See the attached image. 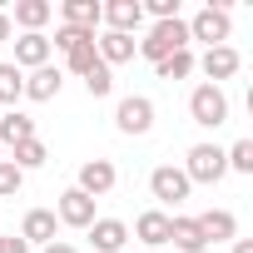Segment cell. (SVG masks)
<instances>
[{"label": "cell", "mask_w": 253, "mask_h": 253, "mask_svg": "<svg viewBox=\"0 0 253 253\" xmlns=\"http://www.w3.org/2000/svg\"><path fill=\"white\" fill-rule=\"evenodd\" d=\"M174 50H189V25H184V20H159V25L139 40V55H144V60H154V65H159V60H169Z\"/></svg>", "instance_id": "obj_1"}, {"label": "cell", "mask_w": 253, "mask_h": 253, "mask_svg": "<svg viewBox=\"0 0 253 253\" xmlns=\"http://www.w3.org/2000/svg\"><path fill=\"white\" fill-rule=\"evenodd\" d=\"M189 114H194V124H204V129H218V124L228 119L223 89H218V84H199V89L189 94Z\"/></svg>", "instance_id": "obj_2"}, {"label": "cell", "mask_w": 253, "mask_h": 253, "mask_svg": "<svg viewBox=\"0 0 253 253\" xmlns=\"http://www.w3.org/2000/svg\"><path fill=\"white\" fill-rule=\"evenodd\" d=\"M223 174H228L223 149H213V144H194L189 149V164H184V179L189 184H218Z\"/></svg>", "instance_id": "obj_3"}, {"label": "cell", "mask_w": 253, "mask_h": 253, "mask_svg": "<svg viewBox=\"0 0 253 253\" xmlns=\"http://www.w3.org/2000/svg\"><path fill=\"white\" fill-rule=\"evenodd\" d=\"M114 124H119L124 134H149V124H154V104H149L144 94L119 99V109H114Z\"/></svg>", "instance_id": "obj_4"}, {"label": "cell", "mask_w": 253, "mask_h": 253, "mask_svg": "<svg viewBox=\"0 0 253 253\" xmlns=\"http://www.w3.org/2000/svg\"><path fill=\"white\" fill-rule=\"evenodd\" d=\"M189 40H209V50L223 45V40H228V10H223V5H204V10L194 15V25H189Z\"/></svg>", "instance_id": "obj_5"}, {"label": "cell", "mask_w": 253, "mask_h": 253, "mask_svg": "<svg viewBox=\"0 0 253 253\" xmlns=\"http://www.w3.org/2000/svg\"><path fill=\"white\" fill-rule=\"evenodd\" d=\"M149 189H154V199H159V204H184L194 184L184 179V169H174V164H159V169L149 174Z\"/></svg>", "instance_id": "obj_6"}, {"label": "cell", "mask_w": 253, "mask_h": 253, "mask_svg": "<svg viewBox=\"0 0 253 253\" xmlns=\"http://www.w3.org/2000/svg\"><path fill=\"white\" fill-rule=\"evenodd\" d=\"M99 20L114 35H134L139 20H144V5H139V0H109V5H99Z\"/></svg>", "instance_id": "obj_7"}, {"label": "cell", "mask_w": 253, "mask_h": 253, "mask_svg": "<svg viewBox=\"0 0 253 253\" xmlns=\"http://www.w3.org/2000/svg\"><path fill=\"white\" fill-rule=\"evenodd\" d=\"M60 223H70V228H89V223H94V199L80 194V189H65V194H60Z\"/></svg>", "instance_id": "obj_8"}, {"label": "cell", "mask_w": 253, "mask_h": 253, "mask_svg": "<svg viewBox=\"0 0 253 253\" xmlns=\"http://www.w3.org/2000/svg\"><path fill=\"white\" fill-rule=\"evenodd\" d=\"M75 189L89 194V199L109 194V189H114V164H109V159H89V164L80 169V184H75Z\"/></svg>", "instance_id": "obj_9"}, {"label": "cell", "mask_w": 253, "mask_h": 253, "mask_svg": "<svg viewBox=\"0 0 253 253\" xmlns=\"http://www.w3.org/2000/svg\"><path fill=\"white\" fill-rule=\"evenodd\" d=\"M124 238H129V228H124L119 218H94V223H89V243H94L99 253H119Z\"/></svg>", "instance_id": "obj_10"}, {"label": "cell", "mask_w": 253, "mask_h": 253, "mask_svg": "<svg viewBox=\"0 0 253 253\" xmlns=\"http://www.w3.org/2000/svg\"><path fill=\"white\" fill-rule=\"evenodd\" d=\"M94 50H99V65H124V60H134V35L104 30V35L94 40Z\"/></svg>", "instance_id": "obj_11"}, {"label": "cell", "mask_w": 253, "mask_h": 253, "mask_svg": "<svg viewBox=\"0 0 253 253\" xmlns=\"http://www.w3.org/2000/svg\"><path fill=\"white\" fill-rule=\"evenodd\" d=\"M25 139H35V119L30 114H20V109H10V114H0V144H25Z\"/></svg>", "instance_id": "obj_12"}, {"label": "cell", "mask_w": 253, "mask_h": 253, "mask_svg": "<svg viewBox=\"0 0 253 253\" xmlns=\"http://www.w3.org/2000/svg\"><path fill=\"white\" fill-rule=\"evenodd\" d=\"M20 65H30V70L50 65V40H45V35H20V40H15V70H20Z\"/></svg>", "instance_id": "obj_13"}, {"label": "cell", "mask_w": 253, "mask_h": 253, "mask_svg": "<svg viewBox=\"0 0 253 253\" xmlns=\"http://www.w3.org/2000/svg\"><path fill=\"white\" fill-rule=\"evenodd\" d=\"M238 65H243V60H238L233 45H213V50L204 55V75H209V80H228V75H238Z\"/></svg>", "instance_id": "obj_14"}, {"label": "cell", "mask_w": 253, "mask_h": 253, "mask_svg": "<svg viewBox=\"0 0 253 253\" xmlns=\"http://www.w3.org/2000/svg\"><path fill=\"white\" fill-rule=\"evenodd\" d=\"M20 238L25 243H55V213L50 209H30L25 223H20Z\"/></svg>", "instance_id": "obj_15"}, {"label": "cell", "mask_w": 253, "mask_h": 253, "mask_svg": "<svg viewBox=\"0 0 253 253\" xmlns=\"http://www.w3.org/2000/svg\"><path fill=\"white\" fill-rule=\"evenodd\" d=\"M194 223H199L204 243H209V238H213V243H223V238H233V233H238V223H233V213H228V209H209V213H204V218H194Z\"/></svg>", "instance_id": "obj_16"}, {"label": "cell", "mask_w": 253, "mask_h": 253, "mask_svg": "<svg viewBox=\"0 0 253 253\" xmlns=\"http://www.w3.org/2000/svg\"><path fill=\"white\" fill-rule=\"evenodd\" d=\"M25 94H30V99H40V104H45V99H55V94H60V70H55V65H40V70H30V80H25Z\"/></svg>", "instance_id": "obj_17"}, {"label": "cell", "mask_w": 253, "mask_h": 253, "mask_svg": "<svg viewBox=\"0 0 253 253\" xmlns=\"http://www.w3.org/2000/svg\"><path fill=\"white\" fill-rule=\"evenodd\" d=\"M169 243H174V248H184V253H204V248H209L194 218H169Z\"/></svg>", "instance_id": "obj_18"}, {"label": "cell", "mask_w": 253, "mask_h": 253, "mask_svg": "<svg viewBox=\"0 0 253 253\" xmlns=\"http://www.w3.org/2000/svg\"><path fill=\"white\" fill-rule=\"evenodd\" d=\"M65 25L94 35V25H99V5H94V0H65Z\"/></svg>", "instance_id": "obj_19"}, {"label": "cell", "mask_w": 253, "mask_h": 253, "mask_svg": "<svg viewBox=\"0 0 253 253\" xmlns=\"http://www.w3.org/2000/svg\"><path fill=\"white\" fill-rule=\"evenodd\" d=\"M55 15V5H50V0H20V5H15V20L30 30V35H40V25Z\"/></svg>", "instance_id": "obj_20"}, {"label": "cell", "mask_w": 253, "mask_h": 253, "mask_svg": "<svg viewBox=\"0 0 253 253\" xmlns=\"http://www.w3.org/2000/svg\"><path fill=\"white\" fill-rule=\"evenodd\" d=\"M134 233H139L144 243H169V213H159V209H149V213H139V223H134Z\"/></svg>", "instance_id": "obj_21"}, {"label": "cell", "mask_w": 253, "mask_h": 253, "mask_svg": "<svg viewBox=\"0 0 253 253\" xmlns=\"http://www.w3.org/2000/svg\"><path fill=\"white\" fill-rule=\"evenodd\" d=\"M65 60H70V70H75V75H89V70L99 65V50H94V35H89V40H80V45H70V50H65Z\"/></svg>", "instance_id": "obj_22"}, {"label": "cell", "mask_w": 253, "mask_h": 253, "mask_svg": "<svg viewBox=\"0 0 253 253\" xmlns=\"http://www.w3.org/2000/svg\"><path fill=\"white\" fill-rule=\"evenodd\" d=\"M45 159H50V154H45V144H40V139H25V144H15V159H10V164L25 174V169H40Z\"/></svg>", "instance_id": "obj_23"}, {"label": "cell", "mask_w": 253, "mask_h": 253, "mask_svg": "<svg viewBox=\"0 0 253 253\" xmlns=\"http://www.w3.org/2000/svg\"><path fill=\"white\" fill-rule=\"evenodd\" d=\"M25 94V75L15 65H0V104H15Z\"/></svg>", "instance_id": "obj_24"}, {"label": "cell", "mask_w": 253, "mask_h": 253, "mask_svg": "<svg viewBox=\"0 0 253 253\" xmlns=\"http://www.w3.org/2000/svg\"><path fill=\"white\" fill-rule=\"evenodd\" d=\"M154 70H159V80H184V75L194 70V55H189V50H174V55H169V60H159Z\"/></svg>", "instance_id": "obj_25"}, {"label": "cell", "mask_w": 253, "mask_h": 253, "mask_svg": "<svg viewBox=\"0 0 253 253\" xmlns=\"http://www.w3.org/2000/svg\"><path fill=\"white\" fill-rule=\"evenodd\" d=\"M223 164H228V169H238V174H253V139H238V144L223 154Z\"/></svg>", "instance_id": "obj_26"}, {"label": "cell", "mask_w": 253, "mask_h": 253, "mask_svg": "<svg viewBox=\"0 0 253 253\" xmlns=\"http://www.w3.org/2000/svg\"><path fill=\"white\" fill-rule=\"evenodd\" d=\"M84 89H89L94 99H104V94L114 89V75H109V65H94V70L84 75Z\"/></svg>", "instance_id": "obj_27"}, {"label": "cell", "mask_w": 253, "mask_h": 253, "mask_svg": "<svg viewBox=\"0 0 253 253\" xmlns=\"http://www.w3.org/2000/svg\"><path fill=\"white\" fill-rule=\"evenodd\" d=\"M20 184H25V174L10 159H0V194H20Z\"/></svg>", "instance_id": "obj_28"}, {"label": "cell", "mask_w": 253, "mask_h": 253, "mask_svg": "<svg viewBox=\"0 0 253 253\" xmlns=\"http://www.w3.org/2000/svg\"><path fill=\"white\" fill-rule=\"evenodd\" d=\"M149 15L154 20H179V0H149Z\"/></svg>", "instance_id": "obj_29"}, {"label": "cell", "mask_w": 253, "mask_h": 253, "mask_svg": "<svg viewBox=\"0 0 253 253\" xmlns=\"http://www.w3.org/2000/svg\"><path fill=\"white\" fill-rule=\"evenodd\" d=\"M0 253H30L25 238H10V233H0Z\"/></svg>", "instance_id": "obj_30"}, {"label": "cell", "mask_w": 253, "mask_h": 253, "mask_svg": "<svg viewBox=\"0 0 253 253\" xmlns=\"http://www.w3.org/2000/svg\"><path fill=\"white\" fill-rule=\"evenodd\" d=\"M5 40H10V15L0 10V45H5Z\"/></svg>", "instance_id": "obj_31"}, {"label": "cell", "mask_w": 253, "mask_h": 253, "mask_svg": "<svg viewBox=\"0 0 253 253\" xmlns=\"http://www.w3.org/2000/svg\"><path fill=\"white\" fill-rule=\"evenodd\" d=\"M233 253H253V238H238V243H233Z\"/></svg>", "instance_id": "obj_32"}, {"label": "cell", "mask_w": 253, "mask_h": 253, "mask_svg": "<svg viewBox=\"0 0 253 253\" xmlns=\"http://www.w3.org/2000/svg\"><path fill=\"white\" fill-rule=\"evenodd\" d=\"M45 253H75L70 243H45Z\"/></svg>", "instance_id": "obj_33"}]
</instances>
